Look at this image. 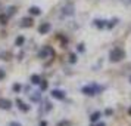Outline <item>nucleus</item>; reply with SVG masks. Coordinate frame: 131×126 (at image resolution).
Segmentation results:
<instances>
[{
	"label": "nucleus",
	"instance_id": "1",
	"mask_svg": "<svg viewBox=\"0 0 131 126\" xmlns=\"http://www.w3.org/2000/svg\"><path fill=\"white\" fill-rule=\"evenodd\" d=\"M102 90H103V88L99 86V85H96V83H90V85H87V86H83V88H81V92L87 96L99 95Z\"/></svg>",
	"mask_w": 131,
	"mask_h": 126
},
{
	"label": "nucleus",
	"instance_id": "2",
	"mask_svg": "<svg viewBox=\"0 0 131 126\" xmlns=\"http://www.w3.org/2000/svg\"><path fill=\"white\" fill-rule=\"evenodd\" d=\"M124 58H125V52H124V49H121V48H113L109 52V61L111 62H119Z\"/></svg>",
	"mask_w": 131,
	"mask_h": 126
},
{
	"label": "nucleus",
	"instance_id": "3",
	"mask_svg": "<svg viewBox=\"0 0 131 126\" xmlns=\"http://www.w3.org/2000/svg\"><path fill=\"white\" fill-rule=\"evenodd\" d=\"M38 56L41 60H47V58H53L54 56V51L52 46H43V49L38 52Z\"/></svg>",
	"mask_w": 131,
	"mask_h": 126
},
{
	"label": "nucleus",
	"instance_id": "4",
	"mask_svg": "<svg viewBox=\"0 0 131 126\" xmlns=\"http://www.w3.org/2000/svg\"><path fill=\"white\" fill-rule=\"evenodd\" d=\"M50 95L53 96L54 99H60V101H62V99H65V92H63V90H60V89H53L52 90V92H50Z\"/></svg>",
	"mask_w": 131,
	"mask_h": 126
},
{
	"label": "nucleus",
	"instance_id": "5",
	"mask_svg": "<svg viewBox=\"0 0 131 126\" xmlns=\"http://www.w3.org/2000/svg\"><path fill=\"white\" fill-rule=\"evenodd\" d=\"M50 30H52V25L49 24V22H41V24L38 25V33L40 34H47Z\"/></svg>",
	"mask_w": 131,
	"mask_h": 126
},
{
	"label": "nucleus",
	"instance_id": "6",
	"mask_svg": "<svg viewBox=\"0 0 131 126\" xmlns=\"http://www.w3.org/2000/svg\"><path fill=\"white\" fill-rule=\"evenodd\" d=\"M0 108L2 110H10L12 108V101L7 98H0Z\"/></svg>",
	"mask_w": 131,
	"mask_h": 126
},
{
	"label": "nucleus",
	"instance_id": "7",
	"mask_svg": "<svg viewBox=\"0 0 131 126\" xmlns=\"http://www.w3.org/2000/svg\"><path fill=\"white\" fill-rule=\"evenodd\" d=\"M16 104H18V108L21 110V111H24V113H28V111H30L31 107L28 105V104H25L21 98H16Z\"/></svg>",
	"mask_w": 131,
	"mask_h": 126
},
{
	"label": "nucleus",
	"instance_id": "8",
	"mask_svg": "<svg viewBox=\"0 0 131 126\" xmlns=\"http://www.w3.org/2000/svg\"><path fill=\"white\" fill-rule=\"evenodd\" d=\"M21 27H27V28L32 27V19L31 18H22L21 19Z\"/></svg>",
	"mask_w": 131,
	"mask_h": 126
},
{
	"label": "nucleus",
	"instance_id": "9",
	"mask_svg": "<svg viewBox=\"0 0 131 126\" xmlns=\"http://www.w3.org/2000/svg\"><path fill=\"white\" fill-rule=\"evenodd\" d=\"M93 24H94V27H97V28H105V27H106V21H103V19H94Z\"/></svg>",
	"mask_w": 131,
	"mask_h": 126
},
{
	"label": "nucleus",
	"instance_id": "10",
	"mask_svg": "<svg viewBox=\"0 0 131 126\" xmlns=\"http://www.w3.org/2000/svg\"><path fill=\"white\" fill-rule=\"evenodd\" d=\"M31 101L32 102H40L41 101V92H32V95H31Z\"/></svg>",
	"mask_w": 131,
	"mask_h": 126
},
{
	"label": "nucleus",
	"instance_id": "11",
	"mask_svg": "<svg viewBox=\"0 0 131 126\" xmlns=\"http://www.w3.org/2000/svg\"><path fill=\"white\" fill-rule=\"evenodd\" d=\"M99 119H100V111H94V113H91V116H90V122H91V123L99 122Z\"/></svg>",
	"mask_w": 131,
	"mask_h": 126
},
{
	"label": "nucleus",
	"instance_id": "12",
	"mask_svg": "<svg viewBox=\"0 0 131 126\" xmlns=\"http://www.w3.org/2000/svg\"><path fill=\"white\" fill-rule=\"evenodd\" d=\"M30 13L31 15H37V16H38V15L41 13V9H40L38 6H31L30 7Z\"/></svg>",
	"mask_w": 131,
	"mask_h": 126
},
{
	"label": "nucleus",
	"instance_id": "13",
	"mask_svg": "<svg viewBox=\"0 0 131 126\" xmlns=\"http://www.w3.org/2000/svg\"><path fill=\"white\" fill-rule=\"evenodd\" d=\"M40 82H41V77L38 74H32L31 76V83L32 85H40Z\"/></svg>",
	"mask_w": 131,
	"mask_h": 126
},
{
	"label": "nucleus",
	"instance_id": "14",
	"mask_svg": "<svg viewBox=\"0 0 131 126\" xmlns=\"http://www.w3.org/2000/svg\"><path fill=\"white\" fill-rule=\"evenodd\" d=\"M24 42H25V37L24 36H19L18 39H16L15 45H16V46H22V45H24Z\"/></svg>",
	"mask_w": 131,
	"mask_h": 126
},
{
	"label": "nucleus",
	"instance_id": "15",
	"mask_svg": "<svg viewBox=\"0 0 131 126\" xmlns=\"http://www.w3.org/2000/svg\"><path fill=\"white\" fill-rule=\"evenodd\" d=\"M116 24H118V19H116V18H113L112 21L109 22V24H106V27H107V28H113V27H115Z\"/></svg>",
	"mask_w": 131,
	"mask_h": 126
},
{
	"label": "nucleus",
	"instance_id": "16",
	"mask_svg": "<svg viewBox=\"0 0 131 126\" xmlns=\"http://www.w3.org/2000/svg\"><path fill=\"white\" fill-rule=\"evenodd\" d=\"M65 13H66V15H71V13H74V6H71V5H69V6H66L65 7Z\"/></svg>",
	"mask_w": 131,
	"mask_h": 126
},
{
	"label": "nucleus",
	"instance_id": "17",
	"mask_svg": "<svg viewBox=\"0 0 131 126\" xmlns=\"http://www.w3.org/2000/svg\"><path fill=\"white\" fill-rule=\"evenodd\" d=\"M58 126H71V122L69 120H60L58 123Z\"/></svg>",
	"mask_w": 131,
	"mask_h": 126
},
{
	"label": "nucleus",
	"instance_id": "18",
	"mask_svg": "<svg viewBox=\"0 0 131 126\" xmlns=\"http://www.w3.org/2000/svg\"><path fill=\"white\" fill-rule=\"evenodd\" d=\"M69 62H71V64H75V62H77V55H74V54L69 55Z\"/></svg>",
	"mask_w": 131,
	"mask_h": 126
},
{
	"label": "nucleus",
	"instance_id": "19",
	"mask_svg": "<svg viewBox=\"0 0 131 126\" xmlns=\"http://www.w3.org/2000/svg\"><path fill=\"white\" fill-rule=\"evenodd\" d=\"M44 105H46V107H44V110H46V111H50V110H52V102H49V101H46L44 102Z\"/></svg>",
	"mask_w": 131,
	"mask_h": 126
},
{
	"label": "nucleus",
	"instance_id": "20",
	"mask_svg": "<svg viewBox=\"0 0 131 126\" xmlns=\"http://www.w3.org/2000/svg\"><path fill=\"white\" fill-rule=\"evenodd\" d=\"M40 88H41V90L47 89V82H46V80H41V82H40Z\"/></svg>",
	"mask_w": 131,
	"mask_h": 126
},
{
	"label": "nucleus",
	"instance_id": "21",
	"mask_svg": "<svg viewBox=\"0 0 131 126\" xmlns=\"http://www.w3.org/2000/svg\"><path fill=\"white\" fill-rule=\"evenodd\" d=\"M105 114H106V116H112L113 110H112V108H106V110H105Z\"/></svg>",
	"mask_w": 131,
	"mask_h": 126
},
{
	"label": "nucleus",
	"instance_id": "22",
	"mask_svg": "<svg viewBox=\"0 0 131 126\" xmlns=\"http://www.w3.org/2000/svg\"><path fill=\"white\" fill-rule=\"evenodd\" d=\"M12 89L15 90V92H19V90H21V85H18V83H16V85H13V88H12Z\"/></svg>",
	"mask_w": 131,
	"mask_h": 126
},
{
	"label": "nucleus",
	"instance_id": "23",
	"mask_svg": "<svg viewBox=\"0 0 131 126\" xmlns=\"http://www.w3.org/2000/svg\"><path fill=\"white\" fill-rule=\"evenodd\" d=\"M15 12H16V9H15V7H9V12H7V15L10 16V15H13Z\"/></svg>",
	"mask_w": 131,
	"mask_h": 126
},
{
	"label": "nucleus",
	"instance_id": "24",
	"mask_svg": "<svg viewBox=\"0 0 131 126\" xmlns=\"http://www.w3.org/2000/svg\"><path fill=\"white\" fill-rule=\"evenodd\" d=\"M5 76H6L5 70H2V68H0V80H3V79H5Z\"/></svg>",
	"mask_w": 131,
	"mask_h": 126
},
{
	"label": "nucleus",
	"instance_id": "25",
	"mask_svg": "<svg viewBox=\"0 0 131 126\" xmlns=\"http://www.w3.org/2000/svg\"><path fill=\"white\" fill-rule=\"evenodd\" d=\"M9 126H22V125H21L19 122H10V123H9Z\"/></svg>",
	"mask_w": 131,
	"mask_h": 126
},
{
	"label": "nucleus",
	"instance_id": "26",
	"mask_svg": "<svg viewBox=\"0 0 131 126\" xmlns=\"http://www.w3.org/2000/svg\"><path fill=\"white\" fill-rule=\"evenodd\" d=\"M0 21H2V24H6V16H2L0 15Z\"/></svg>",
	"mask_w": 131,
	"mask_h": 126
},
{
	"label": "nucleus",
	"instance_id": "27",
	"mask_svg": "<svg viewBox=\"0 0 131 126\" xmlns=\"http://www.w3.org/2000/svg\"><path fill=\"white\" fill-rule=\"evenodd\" d=\"M78 51L80 52H84V45H78Z\"/></svg>",
	"mask_w": 131,
	"mask_h": 126
},
{
	"label": "nucleus",
	"instance_id": "28",
	"mask_svg": "<svg viewBox=\"0 0 131 126\" xmlns=\"http://www.w3.org/2000/svg\"><path fill=\"white\" fill-rule=\"evenodd\" d=\"M40 126H47V122H44V120H43L41 123H40Z\"/></svg>",
	"mask_w": 131,
	"mask_h": 126
},
{
	"label": "nucleus",
	"instance_id": "29",
	"mask_svg": "<svg viewBox=\"0 0 131 126\" xmlns=\"http://www.w3.org/2000/svg\"><path fill=\"white\" fill-rule=\"evenodd\" d=\"M94 126H106V125H105L103 122H100V123H97V125H94Z\"/></svg>",
	"mask_w": 131,
	"mask_h": 126
},
{
	"label": "nucleus",
	"instance_id": "30",
	"mask_svg": "<svg viewBox=\"0 0 131 126\" xmlns=\"http://www.w3.org/2000/svg\"><path fill=\"white\" fill-rule=\"evenodd\" d=\"M128 114H130V116H131V107H130V110H128Z\"/></svg>",
	"mask_w": 131,
	"mask_h": 126
},
{
	"label": "nucleus",
	"instance_id": "31",
	"mask_svg": "<svg viewBox=\"0 0 131 126\" xmlns=\"http://www.w3.org/2000/svg\"><path fill=\"white\" fill-rule=\"evenodd\" d=\"M127 3H131V0H127Z\"/></svg>",
	"mask_w": 131,
	"mask_h": 126
},
{
	"label": "nucleus",
	"instance_id": "32",
	"mask_svg": "<svg viewBox=\"0 0 131 126\" xmlns=\"http://www.w3.org/2000/svg\"><path fill=\"white\" fill-rule=\"evenodd\" d=\"M130 83H131V76H130Z\"/></svg>",
	"mask_w": 131,
	"mask_h": 126
}]
</instances>
